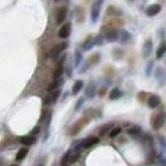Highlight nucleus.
<instances>
[{"mask_svg": "<svg viewBox=\"0 0 166 166\" xmlns=\"http://www.w3.org/2000/svg\"><path fill=\"white\" fill-rule=\"evenodd\" d=\"M165 123H166V112L165 111H160L159 114L153 115L152 120H151V124H152L153 129H160Z\"/></svg>", "mask_w": 166, "mask_h": 166, "instance_id": "nucleus-1", "label": "nucleus"}, {"mask_svg": "<svg viewBox=\"0 0 166 166\" xmlns=\"http://www.w3.org/2000/svg\"><path fill=\"white\" fill-rule=\"evenodd\" d=\"M101 5H102V1H96L92 5V8H91V21H92V23H96L98 21Z\"/></svg>", "mask_w": 166, "mask_h": 166, "instance_id": "nucleus-2", "label": "nucleus"}, {"mask_svg": "<svg viewBox=\"0 0 166 166\" xmlns=\"http://www.w3.org/2000/svg\"><path fill=\"white\" fill-rule=\"evenodd\" d=\"M66 46H68V44H66V42H63V44H59V45H55L53 49L50 50V53H49L50 58H56V56H58Z\"/></svg>", "mask_w": 166, "mask_h": 166, "instance_id": "nucleus-3", "label": "nucleus"}, {"mask_svg": "<svg viewBox=\"0 0 166 166\" xmlns=\"http://www.w3.org/2000/svg\"><path fill=\"white\" fill-rule=\"evenodd\" d=\"M160 103H161V98H160V96H157V95H151L148 97V100H147V105H148L151 109H156Z\"/></svg>", "mask_w": 166, "mask_h": 166, "instance_id": "nucleus-4", "label": "nucleus"}, {"mask_svg": "<svg viewBox=\"0 0 166 166\" xmlns=\"http://www.w3.org/2000/svg\"><path fill=\"white\" fill-rule=\"evenodd\" d=\"M70 31H72V27H70V25L68 23V25H64V26L60 27L58 35H59L60 39H66V37H69Z\"/></svg>", "mask_w": 166, "mask_h": 166, "instance_id": "nucleus-5", "label": "nucleus"}, {"mask_svg": "<svg viewBox=\"0 0 166 166\" xmlns=\"http://www.w3.org/2000/svg\"><path fill=\"white\" fill-rule=\"evenodd\" d=\"M66 14H68V8H66V7H61L58 10V13H56V18H55L56 23H61V22H63L66 18Z\"/></svg>", "mask_w": 166, "mask_h": 166, "instance_id": "nucleus-6", "label": "nucleus"}, {"mask_svg": "<svg viewBox=\"0 0 166 166\" xmlns=\"http://www.w3.org/2000/svg\"><path fill=\"white\" fill-rule=\"evenodd\" d=\"M161 10V5L160 4H153V5H150L148 8L146 9V14L148 17H153L156 14H159Z\"/></svg>", "mask_w": 166, "mask_h": 166, "instance_id": "nucleus-7", "label": "nucleus"}, {"mask_svg": "<svg viewBox=\"0 0 166 166\" xmlns=\"http://www.w3.org/2000/svg\"><path fill=\"white\" fill-rule=\"evenodd\" d=\"M63 83H64V79L63 78H59V79H55L53 83L49 86V88H47V91L49 92H55V91H58V89L63 86Z\"/></svg>", "mask_w": 166, "mask_h": 166, "instance_id": "nucleus-8", "label": "nucleus"}, {"mask_svg": "<svg viewBox=\"0 0 166 166\" xmlns=\"http://www.w3.org/2000/svg\"><path fill=\"white\" fill-rule=\"evenodd\" d=\"M151 51H152V41L151 40H146L144 41V45H143V51H142V54H143L144 58H148Z\"/></svg>", "mask_w": 166, "mask_h": 166, "instance_id": "nucleus-9", "label": "nucleus"}, {"mask_svg": "<svg viewBox=\"0 0 166 166\" xmlns=\"http://www.w3.org/2000/svg\"><path fill=\"white\" fill-rule=\"evenodd\" d=\"M98 137H89V138L84 139V143H83V148H89V147L95 146L96 143H98Z\"/></svg>", "mask_w": 166, "mask_h": 166, "instance_id": "nucleus-10", "label": "nucleus"}, {"mask_svg": "<svg viewBox=\"0 0 166 166\" xmlns=\"http://www.w3.org/2000/svg\"><path fill=\"white\" fill-rule=\"evenodd\" d=\"M95 95H96V86L93 82H89L86 88V96H88V98H92L95 97Z\"/></svg>", "mask_w": 166, "mask_h": 166, "instance_id": "nucleus-11", "label": "nucleus"}, {"mask_svg": "<svg viewBox=\"0 0 166 166\" xmlns=\"http://www.w3.org/2000/svg\"><path fill=\"white\" fill-rule=\"evenodd\" d=\"M21 142L25 146H32V144H35L36 143V137L35 135H27V137H22L21 138Z\"/></svg>", "mask_w": 166, "mask_h": 166, "instance_id": "nucleus-12", "label": "nucleus"}, {"mask_svg": "<svg viewBox=\"0 0 166 166\" xmlns=\"http://www.w3.org/2000/svg\"><path fill=\"white\" fill-rule=\"evenodd\" d=\"M166 53V41H162L161 44L159 45V49L156 51V58L157 59H161L164 56V54Z\"/></svg>", "mask_w": 166, "mask_h": 166, "instance_id": "nucleus-13", "label": "nucleus"}, {"mask_svg": "<svg viewBox=\"0 0 166 166\" xmlns=\"http://www.w3.org/2000/svg\"><path fill=\"white\" fill-rule=\"evenodd\" d=\"M105 39L109 42H114V41H116L118 39H119V33H118L116 31H109L105 35Z\"/></svg>", "mask_w": 166, "mask_h": 166, "instance_id": "nucleus-14", "label": "nucleus"}, {"mask_svg": "<svg viewBox=\"0 0 166 166\" xmlns=\"http://www.w3.org/2000/svg\"><path fill=\"white\" fill-rule=\"evenodd\" d=\"M121 96V92H120V89L118 88V87H114L110 93H109V97H110V100H118Z\"/></svg>", "mask_w": 166, "mask_h": 166, "instance_id": "nucleus-15", "label": "nucleus"}, {"mask_svg": "<svg viewBox=\"0 0 166 166\" xmlns=\"http://www.w3.org/2000/svg\"><path fill=\"white\" fill-rule=\"evenodd\" d=\"M83 86H84V83H83V80H77V82H75L74 84H73V89H72V93L73 95H77L80 89L83 88Z\"/></svg>", "mask_w": 166, "mask_h": 166, "instance_id": "nucleus-16", "label": "nucleus"}, {"mask_svg": "<svg viewBox=\"0 0 166 166\" xmlns=\"http://www.w3.org/2000/svg\"><path fill=\"white\" fill-rule=\"evenodd\" d=\"M27 153H28V150L26 148V147H25V148H21V150L17 152L16 160H17V161H22V160H23V159H25L26 156H27Z\"/></svg>", "mask_w": 166, "mask_h": 166, "instance_id": "nucleus-17", "label": "nucleus"}, {"mask_svg": "<svg viewBox=\"0 0 166 166\" xmlns=\"http://www.w3.org/2000/svg\"><path fill=\"white\" fill-rule=\"evenodd\" d=\"M93 45H96V44H95L93 37H88V39L84 41V44H83V49L84 50H91Z\"/></svg>", "mask_w": 166, "mask_h": 166, "instance_id": "nucleus-18", "label": "nucleus"}, {"mask_svg": "<svg viewBox=\"0 0 166 166\" xmlns=\"http://www.w3.org/2000/svg\"><path fill=\"white\" fill-rule=\"evenodd\" d=\"M63 72H64V66L63 65H58L56 66V69L54 70V78L55 79H59V78H61V75H63Z\"/></svg>", "mask_w": 166, "mask_h": 166, "instance_id": "nucleus-19", "label": "nucleus"}, {"mask_svg": "<svg viewBox=\"0 0 166 166\" xmlns=\"http://www.w3.org/2000/svg\"><path fill=\"white\" fill-rule=\"evenodd\" d=\"M141 128L139 127H132L128 129V134L132 135V137H137V135H139L141 134Z\"/></svg>", "mask_w": 166, "mask_h": 166, "instance_id": "nucleus-20", "label": "nucleus"}, {"mask_svg": "<svg viewBox=\"0 0 166 166\" xmlns=\"http://www.w3.org/2000/svg\"><path fill=\"white\" fill-rule=\"evenodd\" d=\"M80 63H82V53L78 51V50H75V53H74V65L79 66Z\"/></svg>", "mask_w": 166, "mask_h": 166, "instance_id": "nucleus-21", "label": "nucleus"}, {"mask_svg": "<svg viewBox=\"0 0 166 166\" xmlns=\"http://www.w3.org/2000/svg\"><path fill=\"white\" fill-rule=\"evenodd\" d=\"M120 133H121V128L120 127H115V128H112L110 133H109V135H110L111 138H116Z\"/></svg>", "mask_w": 166, "mask_h": 166, "instance_id": "nucleus-22", "label": "nucleus"}, {"mask_svg": "<svg viewBox=\"0 0 166 166\" xmlns=\"http://www.w3.org/2000/svg\"><path fill=\"white\" fill-rule=\"evenodd\" d=\"M59 95H60V89H58V91H55V92L51 93V96H49L50 97V103H55L56 101H58Z\"/></svg>", "mask_w": 166, "mask_h": 166, "instance_id": "nucleus-23", "label": "nucleus"}, {"mask_svg": "<svg viewBox=\"0 0 166 166\" xmlns=\"http://www.w3.org/2000/svg\"><path fill=\"white\" fill-rule=\"evenodd\" d=\"M119 39H120V41H121V42H127V41H128V39H129V33H128L127 31L123 30V31L119 33Z\"/></svg>", "mask_w": 166, "mask_h": 166, "instance_id": "nucleus-24", "label": "nucleus"}, {"mask_svg": "<svg viewBox=\"0 0 166 166\" xmlns=\"http://www.w3.org/2000/svg\"><path fill=\"white\" fill-rule=\"evenodd\" d=\"M110 128H112V124H106V125H103L102 129H101V132H100V135H105L106 133L110 130ZM110 132H111V130H110Z\"/></svg>", "mask_w": 166, "mask_h": 166, "instance_id": "nucleus-25", "label": "nucleus"}, {"mask_svg": "<svg viewBox=\"0 0 166 166\" xmlns=\"http://www.w3.org/2000/svg\"><path fill=\"white\" fill-rule=\"evenodd\" d=\"M152 66H153V61H150V63L147 64V69H146V75H147V77H150L151 72H152Z\"/></svg>", "mask_w": 166, "mask_h": 166, "instance_id": "nucleus-26", "label": "nucleus"}, {"mask_svg": "<svg viewBox=\"0 0 166 166\" xmlns=\"http://www.w3.org/2000/svg\"><path fill=\"white\" fill-rule=\"evenodd\" d=\"M83 102H84V97H80V98H79V101L77 102V105H75V110H79L80 106L83 105Z\"/></svg>", "mask_w": 166, "mask_h": 166, "instance_id": "nucleus-27", "label": "nucleus"}, {"mask_svg": "<svg viewBox=\"0 0 166 166\" xmlns=\"http://www.w3.org/2000/svg\"><path fill=\"white\" fill-rule=\"evenodd\" d=\"M159 159H160V162H161V164H162L164 166H166V159L164 157V156H160V157H159Z\"/></svg>", "mask_w": 166, "mask_h": 166, "instance_id": "nucleus-28", "label": "nucleus"}, {"mask_svg": "<svg viewBox=\"0 0 166 166\" xmlns=\"http://www.w3.org/2000/svg\"><path fill=\"white\" fill-rule=\"evenodd\" d=\"M95 44H98V45H101V44H102V39H101V36H98V39L95 40Z\"/></svg>", "mask_w": 166, "mask_h": 166, "instance_id": "nucleus-29", "label": "nucleus"}, {"mask_svg": "<svg viewBox=\"0 0 166 166\" xmlns=\"http://www.w3.org/2000/svg\"><path fill=\"white\" fill-rule=\"evenodd\" d=\"M39 132H40V128H39V127H36V128H35V130H33V132L31 133V135H35V137H36V133H39Z\"/></svg>", "mask_w": 166, "mask_h": 166, "instance_id": "nucleus-30", "label": "nucleus"}, {"mask_svg": "<svg viewBox=\"0 0 166 166\" xmlns=\"http://www.w3.org/2000/svg\"><path fill=\"white\" fill-rule=\"evenodd\" d=\"M37 166H45L44 164H39V165H37Z\"/></svg>", "mask_w": 166, "mask_h": 166, "instance_id": "nucleus-31", "label": "nucleus"}, {"mask_svg": "<svg viewBox=\"0 0 166 166\" xmlns=\"http://www.w3.org/2000/svg\"><path fill=\"white\" fill-rule=\"evenodd\" d=\"M9 166H17V165H9Z\"/></svg>", "mask_w": 166, "mask_h": 166, "instance_id": "nucleus-32", "label": "nucleus"}, {"mask_svg": "<svg viewBox=\"0 0 166 166\" xmlns=\"http://www.w3.org/2000/svg\"><path fill=\"white\" fill-rule=\"evenodd\" d=\"M65 166H68V165H65Z\"/></svg>", "mask_w": 166, "mask_h": 166, "instance_id": "nucleus-33", "label": "nucleus"}]
</instances>
